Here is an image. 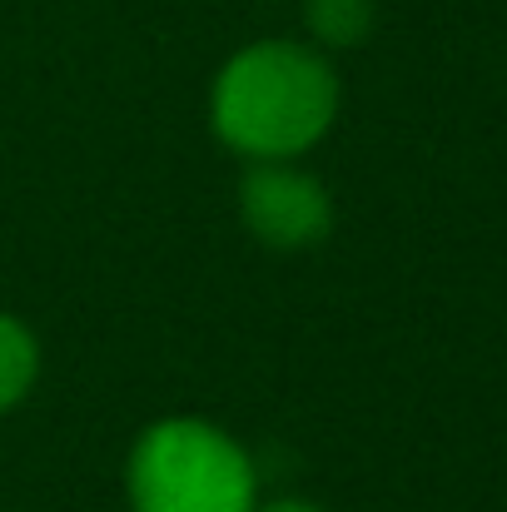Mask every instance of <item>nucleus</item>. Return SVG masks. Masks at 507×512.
I'll use <instances>...</instances> for the list:
<instances>
[{
	"label": "nucleus",
	"mask_w": 507,
	"mask_h": 512,
	"mask_svg": "<svg viewBox=\"0 0 507 512\" xmlns=\"http://www.w3.org/2000/svg\"><path fill=\"white\" fill-rule=\"evenodd\" d=\"M239 209H244V224L254 229V239H264L274 249L319 244L334 224V204H329L324 184L314 174L289 170L284 160H259L244 174Z\"/></svg>",
	"instance_id": "7ed1b4c3"
},
{
	"label": "nucleus",
	"mask_w": 507,
	"mask_h": 512,
	"mask_svg": "<svg viewBox=\"0 0 507 512\" xmlns=\"http://www.w3.org/2000/svg\"><path fill=\"white\" fill-rule=\"evenodd\" d=\"M135 512H254L259 478L249 453L204 418H165L130 453Z\"/></svg>",
	"instance_id": "f03ea898"
},
{
	"label": "nucleus",
	"mask_w": 507,
	"mask_h": 512,
	"mask_svg": "<svg viewBox=\"0 0 507 512\" xmlns=\"http://www.w3.org/2000/svg\"><path fill=\"white\" fill-rule=\"evenodd\" d=\"M304 20L324 45H358L373 30V0H309Z\"/></svg>",
	"instance_id": "39448f33"
},
{
	"label": "nucleus",
	"mask_w": 507,
	"mask_h": 512,
	"mask_svg": "<svg viewBox=\"0 0 507 512\" xmlns=\"http://www.w3.org/2000/svg\"><path fill=\"white\" fill-rule=\"evenodd\" d=\"M254 512H319L314 503H299V498H284V503H264V508H254Z\"/></svg>",
	"instance_id": "423d86ee"
},
{
	"label": "nucleus",
	"mask_w": 507,
	"mask_h": 512,
	"mask_svg": "<svg viewBox=\"0 0 507 512\" xmlns=\"http://www.w3.org/2000/svg\"><path fill=\"white\" fill-rule=\"evenodd\" d=\"M209 115L229 150L249 160H294L329 135L338 75L314 45L259 40L219 70Z\"/></svg>",
	"instance_id": "f257e3e1"
},
{
	"label": "nucleus",
	"mask_w": 507,
	"mask_h": 512,
	"mask_svg": "<svg viewBox=\"0 0 507 512\" xmlns=\"http://www.w3.org/2000/svg\"><path fill=\"white\" fill-rule=\"evenodd\" d=\"M35 373H40V348H35V334H30L20 319L0 314V413H5V408H15V403L30 393Z\"/></svg>",
	"instance_id": "20e7f679"
}]
</instances>
